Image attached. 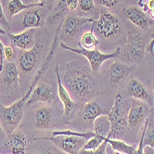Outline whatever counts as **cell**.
I'll list each match as a JSON object with an SVG mask.
<instances>
[{
  "instance_id": "obj_1",
  "label": "cell",
  "mask_w": 154,
  "mask_h": 154,
  "mask_svg": "<svg viewBox=\"0 0 154 154\" xmlns=\"http://www.w3.org/2000/svg\"><path fill=\"white\" fill-rule=\"evenodd\" d=\"M62 81L68 91H71L79 98H85L95 91L93 76L86 66L77 61H72L67 64Z\"/></svg>"
},
{
  "instance_id": "obj_2",
  "label": "cell",
  "mask_w": 154,
  "mask_h": 154,
  "mask_svg": "<svg viewBox=\"0 0 154 154\" xmlns=\"http://www.w3.org/2000/svg\"><path fill=\"white\" fill-rule=\"evenodd\" d=\"M32 90L34 87L29 86L28 91L23 97L8 107L0 104V125L7 136L12 134L20 125L24 115V108Z\"/></svg>"
},
{
  "instance_id": "obj_3",
  "label": "cell",
  "mask_w": 154,
  "mask_h": 154,
  "mask_svg": "<svg viewBox=\"0 0 154 154\" xmlns=\"http://www.w3.org/2000/svg\"><path fill=\"white\" fill-rule=\"evenodd\" d=\"M61 48L68 50L71 52H74L78 55L86 58L88 60L90 69L92 72H98L101 68L102 64L109 60L117 58L119 55H121V48L117 47L116 49L112 53H102L101 51L97 49H85V48H71L66 45L65 43H60Z\"/></svg>"
},
{
  "instance_id": "obj_4",
  "label": "cell",
  "mask_w": 154,
  "mask_h": 154,
  "mask_svg": "<svg viewBox=\"0 0 154 154\" xmlns=\"http://www.w3.org/2000/svg\"><path fill=\"white\" fill-rule=\"evenodd\" d=\"M93 30L106 39L116 37L121 32L122 25L119 18L109 10H101L100 18L92 23Z\"/></svg>"
},
{
  "instance_id": "obj_5",
  "label": "cell",
  "mask_w": 154,
  "mask_h": 154,
  "mask_svg": "<svg viewBox=\"0 0 154 154\" xmlns=\"http://www.w3.org/2000/svg\"><path fill=\"white\" fill-rule=\"evenodd\" d=\"M107 117L109 122V131L107 136L109 138H114L118 134L124 132L128 125L127 118L123 113V97L121 94L118 93L115 96L114 103Z\"/></svg>"
},
{
  "instance_id": "obj_6",
  "label": "cell",
  "mask_w": 154,
  "mask_h": 154,
  "mask_svg": "<svg viewBox=\"0 0 154 154\" xmlns=\"http://www.w3.org/2000/svg\"><path fill=\"white\" fill-rule=\"evenodd\" d=\"M36 140L51 141L60 150L67 154H78L86 142L85 138L75 136H51L45 137H35V141Z\"/></svg>"
},
{
  "instance_id": "obj_7",
  "label": "cell",
  "mask_w": 154,
  "mask_h": 154,
  "mask_svg": "<svg viewBox=\"0 0 154 154\" xmlns=\"http://www.w3.org/2000/svg\"><path fill=\"white\" fill-rule=\"evenodd\" d=\"M94 21L95 20L89 17L69 15L64 19L62 23H60V35H61L64 38H73L78 35L84 27L88 23L92 24Z\"/></svg>"
},
{
  "instance_id": "obj_8",
  "label": "cell",
  "mask_w": 154,
  "mask_h": 154,
  "mask_svg": "<svg viewBox=\"0 0 154 154\" xmlns=\"http://www.w3.org/2000/svg\"><path fill=\"white\" fill-rule=\"evenodd\" d=\"M150 106L145 102L133 100L127 114V125L131 128H137L149 115Z\"/></svg>"
},
{
  "instance_id": "obj_9",
  "label": "cell",
  "mask_w": 154,
  "mask_h": 154,
  "mask_svg": "<svg viewBox=\"0 0 154 154\" xmlns=\"http://www.w3.org/2000/svg\"><path fill=\"white\" fill-rule=\"evenodd\" d=\"M35 103H45L50 105L56 103V93L50 85L43 82L38 83L35 86L29 100H27L26 107Z\"/></svg>"
},
{
  "instance_id": "obj_10",
  "label": "cell",
  "mask_w": 154,
  "mask_h": 154,
  "mask_svg": "<svg viewBox=\"0 0 154 154\" xmlns=\"http://www.w3.org/2000/svg\"><path fill=\"white\" fill-rule=\"evenodd\" d=\"M42 49V43L37 42L32 48L23 50L18 57V68L23 72H31L35 67Z\"/></svg>"
},
{
  "instance_id": "obj_11",
  "label": "cell",
  "mask_w": 154,
  "mask_h": 154,
  "mask_svg": "<svg viewBox=\"0 0 154 154\" xmlns=\"http://www.w3.org/2000/svg\"><path fill=\"white\" fill-rule=\"evenodd\" d=\"M0 82L4 85L5 88L8 91L16 93L19 90L20 85V77L18 66L15 62H6L4 63L3 70L0 72Z\"/></svg>"
},
{
  "instance_id": "obj_12",
  "label": "cell",
  "mask_w": 154,
  "mask_h": 154,
  "mask_svg": "<svg viewBox=\"0 0 154 154\" xmlns=\"http://www.w3.org/2000/svg\"><path fill=\"white\" fill-rule=\"evenodd\" d=\"M127 92L128 95L134 100L145 102L151 108L154 107V97L139 80L135 78L130 79L127 85Z\"/></svg>"
},
{
  "instance_id": "obj_13",
  "label": "cell",
  "mask_w": 154,
  "mask_h": 154,
  "mask_svg": "<svg viewBox=\"0 0 154 154\" xmlns=\"http://www.w3.org/2000/svg\"><path fill=\"white\" fill-rule=\"evenodd\" d=\"M55 75H56L57 84H58V89H57L58 97L63 105L64 115L66 117H69L72 113L73 109L76 106V103L73 101L68 89L65 87V85L61 80L60 73V68H59L58 64H56V67H55Z\"/></svg>"
},
{
  "instance_id": "obj_14",
  "label": "cell",
  "mask_w": 154,
  "mask_h": 154,
  "mask_svg": "<svg viewBox=\"0 0 154 154\" xmlns=\"http://www.w3.org/2000/svg\"><path fill=\"white\" fill-rule=\"evenodd\" d=\"M6 146L11 154H27L29 149V140L27 137L20 131H14L8 136Z\"/></svg>"
},
{
  "instance_id": "obj_15",
  "label": "cell",
  "mask_w": 154,
  "mask_h": 154,
  "mask_svg": "<svg viewBox=\"0 0 154 154\" xmlns=\"http://www.w3.org/2000/svg\"><path fill=\"white\" fill-rule=\"evenodd\" d=\"M10 41L13 45L20 50H29L35 45V29L23 30L19 34H8Z\"/></svg>"
},
{
  "instance_id": "obj_16",
  "label": "cell",
  "mask_w": 154,
  "mask_h": 154,
  "mask_svg": "<svg viewBox=\"0 0 154 154\" xmlns=\"http://www.w3.org/2000/svg\"><path fill=\"white\" fill-rule=\"evenodd\" d=\"M125 12L134 25L141 29H149L152 25V20L149 18L143 9L135 6L128 7L125 9Z\"/></svg>"
},
{
  "instance_id": "obj_17",
  "label": "cell",
  "mask_w": 154,
  "mask_h": 154,
  "mask_svg": "<svg viewBox=\"0 0 154 154\" xmlns=\"http://www.w3.org/2000/svg\"><path fill=\"white\" fill-rule=\"evenodd\" d=\"M132 68L128 65L121 62L119 60H114L109 66V81L112 85H117L122 82L125 77L129 75Z\"/></svg>"
},
{
  "instance_id": "obj_18",
  "label": "cell",
  "mask_w": 154,
  "mask_h": 154,
  "mask_svg": "<svg viewBox=\"0 0 154 154\" xmlns=\"http://www.w3.org/2000/svg\"><path fill=\"white\" fill-rule=\"evenodd\" d=\"M35 126L38 130H48L53 126L54 114L50 108L43 107L36 109L35 112Z\"/></svg>"
},
{
  "instance_id": "obj_19",
  "label": "cell",
  "mask_w": 154,
  "mask_h": 154,
  "mask_svg": "<svg viewBox=\"0 0 154 154\" xmlns=\"http://www.w3.org/2000/svg\"><path fill=\"white\" fill-rule=\"evenodd\" d=\"M43 26V18L41 13L35 8L28 9L21 20V27L23 30L35 29Z\"/></svg>"
},
{
  "instance_id": "obj_20",
  "label": "cell",
  "mask_w": 154,
  "mask_h": 154,
  "mask_svg": "<svg viewBox=\"0 0 154 154\" xmlns=\"http://www.w3.org/2000/svg\"><path fill=\"white\" fill-rule=\"evenodd\" d=\"M102 115H105L103 109L96 100L88 101L85 104L83 109V120L85 122L93 125L95 121Z\"/></svg>"
},
{
  "instance_id": "obj_21",
  "label": "cell",
  "mask_w": 154,
  "mask_h": 154,
  "mask_svg": "<svg viewBox=\"0 0 154 154\" xmlns=\"http://www.w3.org/2000/svg\"><path fill=\"white\" fill-rule=\"evenodd\" d=\"M45 6V3H32L26 4L23 0H9L8 4V11L10 16H15L20 13L23 10H28L35 8H42Z\"/></svg>"
},
{
  "instance_id": "obj_22",
  "label": "cell",
  "mask_w": 154,
  "mask_h": 154,
  "mask_svg": "<svg viewBox=\"0 0 154 154\" xmlns=\"http://www.w3.org/2000/svg\"><path fill=\"white\" fill-rule=\"evenodd\" d=\"M80 45L82 48H85V49H95L100 45V39L97 38L92 28L89 31L85 32L81 35Z\"/></svg>"
},
{
  "instance_id": "obj_23",
  "label": "cell",
  "mask_w": 154,
  "mask_h": 154,
  "mask_svg": "<svg viewBox=\"0 0 154 154\" xmlns=\"http://www.w3.org/2000/svg\"><path fill=\"white\" fill-rule=\"evenodd\" d=\"M126 45L137 48L146 49V38L139 32H137L135 30H130L127 32Z\"/></svg>"
},
{
  "instance_id": "obj_24",
  "label": "cell",
  "mask_w": 154,
  "mask_h": 154,
  "mask_svg": "<svg viewBox=\"0 0 154 154\" xmlns=\"http://www.w3.org/2000/svg\"><path fill=\"white\" fill-rule=\"evenodd\" d=\"M107 142H108V144L112 148L114 151H119L124 154H133L136 149V146L129 145L126 142L116 139V138L107 137Z\"/></svg>"
},
{
  "instance_id": "obj_25",
  "label": "cell",
  "mask_w": 154,
  "mask_h": 154,
  "mask_svg": "<svg viewBox=\"0 0 154 154\" xmlns=\"http://www.w3.org/2000/svg\"><path fill=\"white\" fill-rule=\"evenodd\" d=\"M146 52V49H142V48H137L125 45L123 55L125 58L126 60L131 61V62H138L143 59Z\"/></svg>"
},
{
  "instance_id": "obj_26",
  "label": "cell",
  "mask_w": 154,
  "mask_h": 154,
  "mask_svg": "<svg viewBox=\"0 0 154 154\" xmlns=\"http://www.w3.org/2000/svg\"><path fill=\"white\" fill-rule=\"evenodd\" d=\"M149 147L154 149V119L149 117V124L144 136V148Z\"/></svg>"
},
{
  "instance_id": "obj_27",
  "label": "cell",
  "mask_w": 154,
  "mask_h": 154,
  "mask_svg": "<svg viewBox=\"0 0 154 154\" xmlns=\"http://www.w3.org/2000/svg\"><path fill=\"white\" fill-rule=\"evenodd\" d=\"M106 137H107L101 136L100 134H97L96 132H94V136L88 140H86L83 149H87V150H94L101 145V143L106 139Z\"/></svg>"
},
{
  "instance_id": "obj_28",
  "label": "cell",
  "mask_w": 154,
  "mask_h": 154,
  "mask_svg": "<svg viewBox=\"0 0 154 154\" xmlns=\"http://www.w3.org/2000/svg\"><path fill=\"white\" fill-rule=\"evenodd\" d=\"M78 8L84 13H91L95 8L94 0H78Z\"/></svg>"
},
{
  "instance_id": "obj_29",
  "label": "cell",
  "mask_w": 154,
  "mask_h": 154,
  "mask_svg": "<svg viewBox=\"0 0 154 154\" xmlns=\"http://www.w3.org/2000/svg\"><path fill=\"white\" fill-rule=\"evenodd\" d=\"M108 142H107V137L106 139L101 143V145L97 148L94 150H87V149H80V151L78 152V154H107L106 149H107V146H108Z\"/></svg>"
},
{
  "instance_id": "obj_30",
  "label": "cell",
  "mask_w": 154,
  "mask_h": 154,
  "mask_svg": "<svg viewBox=\"0 0 154 154\" xmlns=\"http://www.w3.org/2000/svg\"><path fill=\"white\" fill-rule=\"evenodd\" d=\"M148 124H149V117L145 121L144 128H143V130H142V133H141V137H140V139H139V142H138V145L136 148V149H135L133 154H145V152H144V136H145V131H146V128L148 126Z\"/></svg>"
},
{
  "instance_id": "obj_31",
  "label": "cell",
  "mask_w": 154,
  "mask_h": 154,
  "mask_svg": "<svg viewBox=\"0 0 154 154\" xmlns=\"http://www.w3.org/2000/svg\"><path fill=\"white\" fill-rule=\"evenodd\" d=\"M4 57L5 60L8 62H12L16 58V52L12 46H5L4 49Z\"/></svg>"
},
{
  "instance_id": "obj_32",
  "label": "cell",
  "mask_w": 154,
  "mask_h": 154,
  "mask_svg": "<svg viewBox=\"0 0 154 154\" xmlns=\"http://www.w3.org/2000/svg\"><path fill=\"white\" fill-rule=\"evenodd\" d=\"M100 3L106 8H113L119 5L120 0H100Z\"/></svg>"
},
{
  "instance_id": "obj_33",
  "label": "cell",
  "mask_w": 154,
  "mask_h": 154,
  "mask_svg": "<svg viewBox=\"0 0 154 154\" xmlns=\"http://www.w3.org/2000/svg\"><path fill=\"white\" fill-rule=\"evenodd\" d=\"M0 24L3 25L4 27L8 28V21L6 18L5 12H4V9L2 7V3H1V0H0Z\"/></svg>"
},
{
  "instance_id": "obj_34",
  "label": "cell",
  "mask_w": 154,
  "mask_h": 154,
  "mask_svg": "<svg viewBox=\"0 0 154 154\" xmlns=\"http://www.w3.org/2000/svg\"><path fill=\"white\" fill-rule=\"evenodd\" d=\"M4 49H5V46L2 43V41L0 40V72L3 70V66H4V60H5V57H4Z\"/></svg>"
},
{
  "instance_id": "obj_35",
  "label": "cell",
  "mask_w": 154,
  "mask_h": 154,
  "mask_svg": "<svg viewBox=\"0 0 154 154\" xmlns=\"http://www.w3.org/2000/svg\"><path fill=\"white\" fill-rule=\"evenodd\" d=\"M140 7H142L145 12L148 10H152L154 8V0H145L144 4H142Z\"/></svg>"
},
{
  "instance_id": "obj_36",
  "label": "cell",
  "mask_w": 154,
  "mask_h": 154,
  "mask_svg": "<svg viewBox=\"0 0 154 154\" xmlns=\"http://www.w3.org/2000/svg\"><path fill=\"white\" fill-rule=\"evenodd\" d=\"M46 0H25L26 4H32V3H45Z\"/></svg>"
},
{
  "instance_id": "obj_37",
  "label": "cell",
  "mask_w": 154,
  "mask_h": 154,
  "mask_svg": "<svg viewBox=\"0 0 154 154\" xmlns=\"http://www.w3.org/2000/svg\"><path fill=\"white\" fill-rule=\"evenodd\" d=\"M149 50L151 54H154V38L151 40V42L149 43Z\"/></svg>"
},
{
  "instance_id": "obj_38",
  "label": "cell",
  "mask_w": 154,
  "mask_h": 154,
  "mask_svg": "<svg viewBox=\"0 0 154 154\" xmlns=\"http://www.w3.org/2000/svg\"><path fill=\"white\" fill-rule=\"evenodd\" d=\"M5 34H6V31L2 27H0V35H5Z\"/></svg>"
},
{
  "instance_id": "obj_39",
  "label": "cell",
  "mask_w": 154,
  "mask_h": 154,
  "mask_svg": "<svg viewBox=\"0 0 154 154\" xmlns=\"http://www.w3.org/2000/svg\"><path fill=\"white\" fill-rule=\"evenodd\" d=\"M150 17H151V20H154V8L150 10Z\"/></svg>"
},
{
  "instance_id": "obj_40",
  "label": "cell",
  "mask_w": 154,
  "mask_h": 154,
  "mask_svg": "<svg viewBox=\"0 0 154 154\" xmlns=\"http://www.w3.org/2000/svg\"><path fill=\"white\" fill-rule=\"evenodd\" d=\"M2 133H4V130L1 127V125H0V134H2Z\"/></svg>"
},
{
  "instance_id": "obj_41",
  "label": "cell",
  "mask_w": 154,
  "mask_h": 154,
  "mask_svg": "<svg viewBox=\"0 0 154 154\" xmlns=\"http://www.w3.org/2000/svg\"><path fill=\"white\" fill-rule=\"evenodd\" d=\"M112 154H124V153H121V152H119V151H113Z\"/></svg>"
},
{
  "instance_id": "obj_42",
  "label": "cell",
  "mask_w": 154,
  "mask_h": 154,
  "mask_svg": "<svg viewBox=\"0 0 154 154\" xmlns=\"http://www.w3.org/2000/svg\"><path fill=\"white\" fill-rule=\"evenodd\" d=\"M45 154H52L49 150H45Z\"/></svg>"
},
{
  "instance_id": "obj_43",
  "label": "cell",
  "mask_w": 154,
  "mask_h": 154,
  "mask_svg": "<svg viewBox=\"0 0 154 154\" xmlns=\"http://www.w3.org/2000/svg\"><path fill=\"white\" fill-rule=\"evenodd\" d=\"M153 97H154V80H153Z\"/></svg>"
},
{
  "instance_id": "obj_44",
  "label": "cell",
  "mask_w": 154,
  "mask_h": 154,
  "mask_svg": "<svg viewBox=\"0 0 154 154\" xmlns=\"http://www.w3.org/2000/svg\"><path fill=\"white\" fill-rule=\"evenodd\" d=\"M46 1H47V0H46ZM48 1H51V2H53L54 0H48ZM45 3H46V2H45Z\"/></svg>"
}]
</instances>
